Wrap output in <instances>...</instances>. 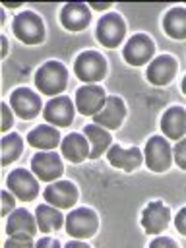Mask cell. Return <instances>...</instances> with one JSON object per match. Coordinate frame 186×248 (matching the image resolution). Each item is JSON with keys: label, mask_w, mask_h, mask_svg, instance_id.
<instances>
[{"label": "cell", "mask_w": 186, "mask_h": 248, "mask_svg": "<svg viewBox=\"0 0 186 248\" xmlns=\"http://www.w3.org/2000/svg\"><path fill=\"white\" fill-rule=\"evenodd\" d=\"M66 81H68V72L62 66V62H56V60L43 64L35 74L37 89L41 93H46V95L62 93V89L66 87Z\"/></svg>", "instance_id": "6da1fadb"}, {"label": "cell", "mask_w": 186, "mask_h": 248, "mask_svg": "<svg viewBox=\"0 0 186 248\" xmlns=\"http://www.w3.org/2000/svg\"><path fill=\"white\" fill-rule=\"evenodd\" d=\"M99 219L89 207H78L66 215V232L74 238H87L97 232Z\"/></svg>", "instance_id": "7a4b0ae2"}, {"label": "cell", "mask_w": 186, "mask_h": 248, "mask_svg": "<svg viewBox=\"0 0 186 248\" xmlns=\"http://www.w3.org/2000/svg\"><path fill=\"white\" fill-rule=\"evenodd\" d=\"M74 70L78 74V78L81 81H87V83H95V81H101L107 74V62L103 58V54L95 52V50H85L81 52L76 62H74Z\"/></svg>", "instance_id": "3957f363"}, {"label": "cell", "mask_w": 186, "mask_h": 248, "mask_svg": "<svg viewBox=\"0 0 186 248\" xmlns=\"http://www.w3.org/2000/svg\"><path fill=\"white\" fill-rule=\"evenodd\" d=\"M170 153H172L170 145L163 136H151L145 143L143 159H145V165L149 167V170L163 172L170 167V159H172Z\"/></svg>", "instance_id": "277c9868"}, {"label": "cell", "mask_w": 186, "mask_h": 248, "mask_svg": "<svg viewBox=\"0 0 186 248\" xmlns=\"http://www.w3.org/2000/svg\"><path fill=\"white\" fill-rule=\"evenodd\" d=\"M14 33L25 45H37L45 37V25L35 12H21L14 19Z\"/></svg>", "instance_id": "5b68a950"}, {"label": "cell", "mask_w": 186, "mask_h": 248, "mask_svg": "<svg viewBox=\"0 0 186 248\" xmlns=\"http://www.w3.org/2000/svg\"><path fill=\"white\" fill-rule=\"evenodd\" d=\"M105 101H107L105 89L101 85H97V83H87V85L79 87L78 93H76V107L85 116L97 114L103 108Z\"/></svg>", "instance_id": "8992f818"}, {"label": "cell", "mask_w": 186, "mask_h": 248, "mask_svg": "<svg viewBox=\"0 0 186 248\" xmlns=\"http://www.w3.org/2000/svg\"><path fill=\"white\" fill-rule=\"evenodd\" d=\"M31 170L37 178L45 180V182H50L54 178H58L64 170L62 167V161H60V155L54 153V151H41V153H35L33 159H31Z\"/></svg>", "instance_id": "52a82bcc"}, {"label": "cell", "mask_w": 186, "mask_h": 248, "mask_svg": "<svg viewBox=\"0 0 186 248\" xmlns=\"http://www.w3.org/2000/svg\"><path fill=\"white\" fill-rule=\"evenodd\" d=\"M6 186L16 194V198L23 200V202H29L33 200L37 194H39V184H37V178L25 170V169H16L8 174L6 178Z\"/></svg>", "instance_id": "ba28073f"}, {"label": "cell", "mask_w": 186, "mask_h": 248, "mask_svg": "<svg viewBox=\"0 0 186 248\" xmlns=\"http://www.w3.org/2000/svg\"><path fill=\"white\" fill-rule=\"evenodd\" d=\"M126 33V25L118 14H107L97 23V39L105 46H116Z\"/></svg>", "instance_id": "9c48e42d"}, {"label": "cell", "mask_w": 186, "mask_h": 248, "mask_svg": "<svg viewBox=\"0 0 186 248\" xmlns=\"http://www.w3.org/2000/svg\"><path fill=\"white\" fill-rule=\"evenodd\" d=\"M169 221H170V209L161 200L149 202L141 211V227L149 234L161 232L169 225Z\"/></svg>", "instance_id": "30bf717a"}, {"label": "cell", "mask_w": 186, "mask_h": 248, "mask_svg": "<svg viewBox=\"0 0 186 248\" xmlns=\"http://www.w3.org/2000/svg\"><path fill=\"white\" fill-rule=\"evenodd\" d=\"M10 107L19 118H35L41 110V97L27 87H19L10 97Z\"/></svg>", "instance_id": "8fae6325"}, {"label": "cell", "mask_w": 186, "mask_h": 248, "mask_svg": "<svg viewBox=\"0 0 186 248\" xmlns=\"http://www.w3.org/2000/svg\"><path fill=\"white\" fill-rule=\"evenodd\" d=\"M124 116H126L124 101L120 97L110 95V97H107L103 108L97 114H93V124H99V126H103L107 130H114V128L120 126Z\"/></svg>", "instance_id": "7c38bea8"}, {"label": "cell", "mask_w": 186, "mask_h": 248, "mask_svg": "<svg viewBox=\"0 0 186 248\" xmlns=\"http://www.w3.org/2000/svg\"><path fill=\"white\" fill-rule=\"evenodd\" d=\"M45 200H46V203H50L58 209H68L78 202V188L70 180L52 182L45 188Z\"/></svg>", "instance_id": "4fadbf2b"}, {"label": "cell", "mask_w": 186, "mask_h": 248, "mask_svg": "<svg viewBox=\"0 0 186 248\" xmlns=\"http://www.w3.org/2000/svg\"><path fill=\"white\" fill-rule=\"evenodd\" d=\"M153 48H155L153 41L147 35L138 33L130 37L128 43L124 45V60L132 66H141L153 56Z\"/></svg>", "instance_id": "5bb4252c"}, {"label": "cell", "mask_w": 186, "mask_h": 248, "mask_svg": "<svg viewBox=\"0 0 186 248\" xmlns=\"http://www.w3.org/2000/svg\"><path fill=\"white\" fill-rule=\"evenodd\" d=\"M107 157H108V163L112 167H116L120 170H126V172L136 170L143 161V153L140 151V147H122L118 143L108 147Z\"/></svg>", "instance_id": "9a60e30c"}, {"label": "cell", "mask_w": 186, "mask_h": 248, "mask_svg": "<svg viewBox=\"0 0 186 248\" xmlns=\"http://www.w3.org/2000/svg\"><path fill=\"white\" fill-rule=\"evenodd\" d=\"M43 114H45V120L50 122V124H56V126H70L72 118H74V105H72V99L66 97V95H60V97H54L46 103V107L43 108Z\"/></svg>", "instance_id": "2e32d148"}, {"label": "cell", "mask_w": 186, "mask_h": 248, "mask_svg": "<svg viewBox=\"0 0 186 248\" xmlns=\"http://www.w3.org/2000/svg\"><path fill=\"white\" fill-rule=\"evenodd\" d=\"M176 74V60L169 54L157 56L151 60V64L147 66V79L153 85H165L169 83Z\"/></svg>", "instance_id": "e0dca14e"}, {"label": "cell", "mask_w": 186, "mask_h": 248, "mask_svg": "<svg viewBox=\"0 0 186 248\" xmlns=\"http://www.w3.org/2000/svg\"><path fill=\"white\" fill-rule=\"evenodd\" d=\"M89 8L81 2H70L60 12V21L70 31H81L89 23Z\"/></svg>", "instance_id": "ac0fdd59"}, {"label": "cell", "mask_w": 186, "mask_h": 248, "mask_svg": "<svg viewBox=\"0 0 186 248\" xmlns=\"http://www.w3.org/2000/svg\"><path fill=\"white\" fill-rule=\"evenodd\" d=\"M161 130L170 140H180L186 132V108L182 107H170L165 110L161 118Z\"/></svg>", "instance_id": "d6986e66"}, {"label": "cell", "mask_w": 186, "mask_h": 248, "mask_svg": "<svg viewBox=\"0 0 186 248\" xmlns=\"http://www.w3.org/2000/svg\"><path fill=\"white\" fill-rule=\"evenodd\" d=\"M37 219L27 209H14L6 223V232L10 236H33Z\"/></svg>", "instance_id": "ffe728a7"}, {"label": "cell", "mask_w": 186, "mask_h": 248, "mask_svg": "<svg viewBox=\"0 0 186 248\" xmlns=\"http://www.w3.org/2000/svg\"><path fill=\"white\" fill-rule=\"evenodd\" d=\"M89 151L91 149L87 138H83L78 132H72L62 140V155L72 163H81L83 159L89 157Z\"/></svg>", "instance_id": "44dd1931"}, {"label": "cell", "mask_w": 186, "mask_h": 248, "mask_svg": "<svg viewBox=\"0 0 186 248\" xmlns=\"http://www.w3.org/2000/svg\"><path fill=\"white\" fill-rule=\"evenodd\" d=\"M83 136L87 138L89 145H91V151H89V157L91 159H97L103 155L105 149H108V143H110V134L107 128L99 126V124H87L83 128Z\"/></svg>", "instance_id": "7402d4cb"}, {"label": "cell", "mask_w": 186, "mask_h": 248, "mask_svg": "<svg viewBox=\"0 0 186 248\" xmlns=\"http://www.w3.org/2000/svg\"><path fill=\"white\" fill-rule=\"evenodd\" d=\"M35 219H37V227L41 232H52L62 227V213L58 211V207H54L50 203L37 205Z\"/></svg>", "instance_id": "603a6c76"}, {"label": "cell", "mask_w": 186, "mask_h": 248, "mask_svg": "<svg viewBox=\"0 0 186 248\" xmlns=\"http://www.w3.org/2000/svg\"><path fill=\"white\" fill-rule=\"evenodd\" d=\"M27 141H29L33 147H39V149H52V147L58 145L60 134H58L56 128L43 124V126H37L35 130L29 132Z\"/></svg>", "instance_id": "cb8c5ba5"}, {"label": "cell", "mask_w": 186, "mask_h": 248, "mask_svg": "<svg viewBox=\"0 0 186 248\" xmlns=\"http://www.w3.org/2000/svg\"><path fill=\"white\" fill-rule=\"evenodd\" d=\"M165 31L172 39H184L186 37V10L182 8H172L167 12L163 19Z\"/></svg>", "instance_id": "d4e9b609"}, {"label": "cell", "mask_w": 186, "mask_h": 248, "mask_svg": "<svg viewBox=\"0 0 186 248\" xmlns=\"http://www.w3.org/2000/svg\"><path fill=\"white\" fill-rule=\"evenodd\" d=\"M23 151V143L21 138L17 134H10L4 136L2 140V165H10L12 161H16Z\"/></svg>", "instance_id": "484cf974"}, {"label": "cell", "mask_w": 186, "mask_h": 248, "mask_svg": "<svg viewBox=\"0 0 186 248\" xmlns=\"http://www.w3.org/2000/svg\"><path fill=\"white\" fill-rule=\"evenodd\" d=\"M172 159L180 169H186V140H180L172 147Z\"/></svg>", "instance_id": "4316f807"}, {"label": "cell", "mask_w": 186, "mask_h": 248, "mask_svg": "<svg viewBox=\"0 0 186 248\" xmlns=\"http://www.w3.org/2000/svg\"><path fill=\"white\" fill-rule=\"evenodd\" d=\"M33 240L31 236H10L6 240V248H31Z\"/></svg>", "instance_id": "83f0119b"}, {"label": "cell", "mask_w": 186, "mask_h": 248, "mask_svg": "<svg viewBox=\"0 0 186 248\" xmlns=\"http://www.w3.org/2000/svg\"><path fill=\"white\" fill-rule=\"evenodd\" d=\"M174 227L178 229L180 234H186V207H182V209L176 213V217H174Z\"/></svg>", "instance_id": "f1b7e54d"}, {"label": "cell", "mask_w": 186, "mask_h": 248, "mask_svg": "<svg viewBox=\"0 0 186 248\" xmlns=\"http://www.w3.org/2000/svg\"><path fill=\"white\" fill-rule=\"evenodd\" d=\"M12 126V110L6 103H2V130L6 132Z\"/></svg>", "instance_id": "f546056e"}, {"label": "cell", "mask_w": 186, "mask_h": 248, "mask_svg": "<svg viewBox=\"0 0 186 248\" xmlns=\"http://www.w3.org/2000/svg\"><path fill=\"white\" fill-rule=\"evenodd\" d=\"M0 196H2V215H8L10 209L14 207V198H12L10 192H6V190H4Z\"/></svg>", "instance_id": "4dcf8cb0"}, {"label": "cell", "mask_w": 186, "mask_h": 248, "mask_svg": "<svg viewBox=\"0 0 186 248\" xmlns=\"http://www.w3.org/2000/svg\"><path fill=\"white\" fill-rule=\"evenodd\" d=\"M149 246H151V248H163V246H167V248H174L176 244H174V240H170V238L159 236V238H155V240H153Z\"/></svg>", "instance_id": "1f68e13d"}, {"label": "cell", "mask_w": 186, "mask_h": 248, "mask_svg": "<svg viewBox=\"0 0 186 248\" xmlns=\"http://www.w3.org/2000/svg\"><path fill=\"white\" fill-rule=\"evenodd\" d=\"M37 246L39 248H45V246H52V248H58L60 244H58V240H54V238H41V240H37Z\"/></svg>", "instance_id": "d6a6232c"}, {"label": "cell", "mask_w": 186, "mask_h": 248, "mask_svg": "<svg viewBox=\"0 0 186 248\" xmlns=\"http://www.w3.org/2000/svg\"><path fill=\"white\" fill-rule=\"evenodd\" d=\"M66 248H87V244L85 242H79V240H72V242L66 244Z\"/></svg>", "instance_id": "836d02e7"}, {"label": "cell", "mask_w": 186, "mask_h": 248, "mask_svg": "<svg viewBox=\"0 0 186 248\" xmlns=\"http://www.w3.org/2000/svg\"><path fill=\"white\" fill-rule=\"evenodd\" d=\"M6 52H8V39L2 37V56H6Z\"/></svg>", "instance_id": "e575fe53"}, {"label": "cell", "mask_w": 186, "mask_h": 248, "mask_svg": "<svg viewBox=\"0 0 186 248\" xmlns=\"http://www.w3.org/2000/svg\"><path fill=\"white\" fill-rule=\"evenodd\" d=\"M108 6H110V4H93V2H91V8H93V10H105V8H108Z\"/></svg>", "instance_id": "d590c367"}, {"label": "cell", "mask_w": 186, "mask_h": 248, "mask_svg": "<svg viewBox=\"0 0 186 248\" xmlns=\"http://www.w3.org/2000/svg\"><path fill=\"white\" fill-rule=\"evenodd\" d=\"M182 91L186 93V74H184V79H182Z\"/></svg>", "instance_id": "8d00e7d4"}]
</instances>
